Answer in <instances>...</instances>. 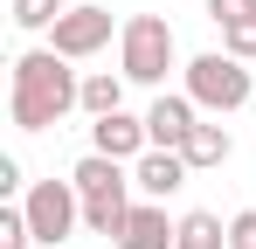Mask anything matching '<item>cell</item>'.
I'll return each mask as SVG.
<instances>
[{
    "instance_id": "obj_1",
    "label": "cell",
    "mask_w": 256,
    "mask_h": 249,
    "mask_svg": "<svg viewBox=\"0 0 256 249\" xmlns=\"http://www.w3.org/2000/svg\"><path fill=\"white\" fill-rule=\"evenodd\" d=\"M70 111H84V76L70 70V56H56V48L14 56V90H7L14 132H48V124H62Z\"/></svg>"
},
{
    "instance_id": "obj_2",
    "label": "cell",
    "mask_w": 256,
    "mask_h": 249,
    "mask_svg": "<svg viewBox=\"0 0 256 249\" xmlns=\"http://www.w3.org/2000/svg\"><path fill=\"white\" fill-rule=\"evenodd\" d=\"M70 180L84 194V228L104 236V242H118L125 236V214H132V166L104 160V152H84V160L70 166Z\"/></svg>"
},
{
    "instance_id": "obj_3",
    "label": "cell",
    "mask_w": 256,
    "mask_h": 249,
    "mask_svg": "<svg viewBox=\"0 0 256 249\" xmlns=\"http://www.w3.org/2000/svg\"><path fill=\"white\" fill-rule=\"evenodd\" d=\"M173 28H166V14H132L125 28H118V76L125 83H146V90H160L173 70Z\"/></svg>"
},
{
    "instance_id": "obj_4",
    "label": "cell",
    "mask_w": 256,
    "mask_h": 249,
    "mask_svg": "<svg viewBox=\"0 0 256 249\" xmlns=\"http://www.w3.org/2000/svg\"><path fill=\"white\" fill-rule=\"evenodd\" d=\"M250 62L242 56H228V48H208V56H194L187 62V97L201 104V111H214V118H236L242 104H250Z\"/></svg>"
},
{
    "instance_id": "obj_5",
    "label": "cell",
    "mask_w": 256,
    "mask_h": 249,
    "mask_svg": "<svg viewBox=\"0 0 256 249\" xmlns=\"http://www.w3.org/2000/svg\"><path fill=\"white\" fill-rule=\"evenodd\" d=\"M21 208H28V228H35L42 249H62L70 236H76V222H84V194H76V180H35Z\"/></svg>"
},
{
    "instance_id": "obj_6",
    "label": "cell",
    "mask_w": 256,
    "mask_h": 249,
    "mask_svg": "<svg viewBox=\"0 0 256 249\" xmlns=\"http://www.w3.org/2000/svg\"><path fill=\"white\" fill-rule=\"evenodd\" d=\"M111 28H118V21H111V7H90V0H84V7H70V14L48 28V48H56V56H70V62H90V56L111 42Z\"/></svg>"
},
{
    "instance_id": "obj_7",
    "label": "cell",
    "mask_w": 256,
    "mask_h": 249,
    "mask_svg": "<svg viewBox=\"0 0 256 249\" xmlns=\"http://www.w3.org/2000/svg\"><path fill=\"white\" fill-rule=\"evenodd\" d=\"M194 124H201V104H194L187 90H160V97H152V111H146V132H152V146H160V152H180Z\"/></svg>"
},
{
    "instance_id": "obj_8",
    "label": "cell",
    "mask_w": 256,
    "mask_h": 249,
    "mask_svg": "<svg viewBox=\"0 0 256 249\" xmlns=\"http://www.w3.org/2000/svg\"><path fill=\"white\" fill-rule=\"evenodd\" d=\"M90 152H104V160H146L152 152V132H146V118H132V111H111V118L90 124Z\"/></svg>"
},
{
    "instance_id": "obj_9",
    "label": "cell",
    "mask_w": 256,
    "mask_h": 249,
    "mask_svg": "<svg viewBox=\"0 0 256 249\" xmlns=\"http://www.w3.org/2000/svg\"><path fill=\"white\" fill-rule=\"evenodd\" d=\"M194 180V166L180 160V152H146V160H132V187H138V201H173L180 187Z\"/></svg>"
},
{
    "instance_id": "obj_10",
    "label": "cell",
    "mask_w": 256,
    "mask_h": 249,
    "mask_svg": "<svg viewBox=\"0 0 256 249\" xmlns=\"http://www.w3.org/2000/svg\"><path fill=\"white\" fill-rule=\"evenodd\" d=\"M118 249H180V222H166V201H132Z\"/></svg>"
},
{
    "instance_id": "obj_11",
    "label": "cell",
    "mask_w": 256,
    "mask_h": 249,
    "mask_svg": "<svg viewBox=\"0 0 256 249\" xmlns=\"http://www.w3.org/2000/svg\"><path fill=\"white\" fill-rule=\"evenodd\" d=\"M180 160L194 166V173H222V166L236 160V138H228V124H194V132H187V146H180Z\"/></svg>"
},
{
    "instance_id": "obj_12",
    "label": "cell",
    "mask_w": 256,
    "mask_h": 249,
    "mask_svg": "<svg viewBox=\"0 0 256 249\" xmlns=\"http://www.w3.org/2000/svg\"><path fill=\"white\" fill-rule=\"evenodd\" d=\"M180 249H228V222L208 208H187L180 214Z\"/></svg>"
},
{
    "instance_id": "obj_13",
    "label": "cell",
    "mask_w": 256,
    "mask_h": 249,
    "mask_svg": "<svg viewBox=\"0 0 256 249\" xmlns=\"http://www.w3.org/2000/svg\"><path fill=\"white\" fill-rule=\"evenodd\" d=\"M84 111H90V118H111V111H125V76H111V70H90V76H84Z\"/></svg>"
},
{
    "instance_id": "obj_14",
    "label": "cell",
    "mask_w": 256,
    "mask_h": 249,
    "mask_svg": "<svg viewBox=\"0 0 256 249\" xmlns=\"http://www.w3.org/2000/svg\"><path fill=\"white\" fill-rule=\"evenodd\" d=\"M62 14H70L62 0H14V28H21V35H42V28H56Z\"/></svg>"
},
{
    "instance_id": "obj_15",
    "label": "cell",
    "mask_w": 256,
    "mask_h": 249,
    "mask_svg": "<svg viewBox=\"0 0 256 249\" xmlns=\"http://www.w3.org/2000/svg\"><path fill=\"white\" fill-rule=\"evenodd\" d=\"M35 228H28V208H0V249H28Z\"/></svg>"
},
{
    "instance_id": "obj_16",
    "label": "cell",
    "mask_w": 256,
    "mask_h": 249,
    "mask_svg": "<svg viewBox=\"0 0 256 249\" xmlns=\"http://www.w3.org/2000/svg\"><path fill=\"white\" fill-rule=\"evenodd\" d=\"M222 48L242 56V62H256V14H250V21H228V28H222Z\"/></svg>"
},
{
    "instance_id": "obj_17",
    "label": "cell",
    "mask_w": 256,
    "mask_h": 249,
    "mask_svg": "<svg viewBox=\"0 0 256 249\" xmlns=\"http://www.w3.org/2000/svg\"><path fill=\"white\" fill-rule=\"evenodd\" d=\"M256 14V0H208V21L214 28H228V21H250Z\"/></svg>"
},
{
    "instance_id": "obj_18",
    "label": "cell",
    "mask_w": 256,
    "mask_h": 249,
    "mask_svg": "<svg viewBox=\"0 0 256 249\" xmlns=\"http://www.w3.org/2000/svg\"><path fill=\"white\" fill-rule=\"evenodd\" d=\"M228 249H256V208L228 214Z\"/></svg>"
},
{
    "instance_id": "obj_19",
    "label": "cell",
    "mask_w": 256,
    "mask_h": 249,
    "mask_svg": "<svg viewBox=\"0 0 256 249\" xmlns=\"http://www.w3.org/2000/svg\"><path fill=\"white\" fill-rule=\"evenodd\" d=\"M0 194H21V160H0Z\"/></svg>"
}]
</instances>
